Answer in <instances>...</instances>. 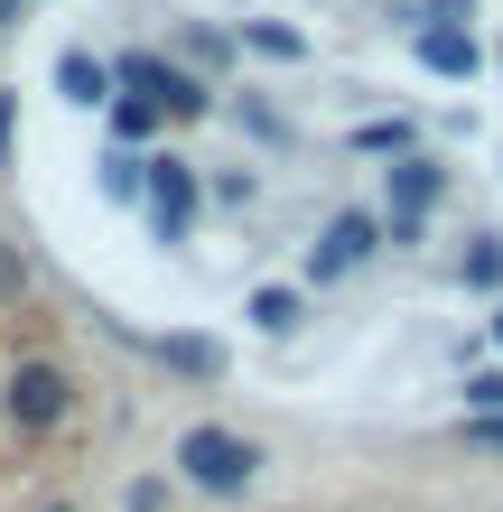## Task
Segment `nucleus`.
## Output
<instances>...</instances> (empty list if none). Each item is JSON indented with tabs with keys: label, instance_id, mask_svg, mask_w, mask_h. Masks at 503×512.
Segmentation results:
<instances>
[{
	"label": "nucleus",
	"instance_id": "6e6552de",
	"mask_svg": "<svg viewBox=\"0 0 503 512\" xmlns=\"http://www.w3.org/2000/svg\"><path fill=\"white\" fill-rule=\"evenodd\" d=\"M420 66H429V75H457V84H466V75L485 66V47H476V28H420Z\"/></svg>",
	"mask_w": 503,
	"mask_h": 512
},
{
	"label": "nucleus",
	"instance_id": "1a4fd4ad",
	"mask_svg": "<svg viewBox=\"0 0 503 512\" xmlns=\"http://www.w3.org/2000/svg\"><path fill=\"white\" fill-rule=\"evenodd\" d=\"M159 364L187 373V382H215V373H224V345H215V336H159Z\"/></svg>",
	"mask_w": 503,
	"mask_h": 512
},
{
	"label": "nucleus",
	"instance_id": "9d476101",
	"mask_svg": "<svg viewBox=\"0 0 503 512\" xmlns=\"http://www.w3.org/2000/svg\"><path fill=\"white\" fill-rule=\"evenodd\" d=\"M252 326L261 336H289L299 326V289H252Z\"/></svg>",
	"mask_w": 503,
	"mask_h": 512
},
{
	"label": "nucleus",
	"instance_id": "0eeeda50",
	"mask_svg": "<svg viewBox=\"0 0 503 512\" xmlns=\"http://www.w3.org/2000/svg\"><path fill=\"white\" fill-rule=\"evenodd\" d=\"M429 196H438V159H420V149H410L401 168H382V224H420Z\"/></svg>",
	"mask_w": 503,
	"mask_h": 512
},
{
	"label": "nucleus",
	"instance_id": "f03ea898",
	"mask_svg": "<svg viewBox=\"0 0 503 512\" xmlns=\"http://www.w3.org/2000/svg\"><path fill=\"white\" fill-rule=\"evenodd\" d=\"M0 410H10V429H56V419L75 410V382L66 364H47V354H28V364H10V391H0Z\"/></svg>",
	"mask_w": 503,
	"mask_h": 512
},
{
	"label": "nucleus",
	"instance_id": "9b49d317",
	"mask_svg": "<svg viewBox=\"0 0 503 512\" xmlns=\"http://www.w3.org/2000/svg\"><path fill=\"white\" fill-rule=\"evenodd\" d=\"M457 280H466V289H503V243H476V252H457Z\"/></svg>",
	"mask_w": 503,
	"mask_h": 512
},
{
	"label": "nucleus",
	"instance_id": "412c9836",
	"mask_svg": "<svg viewBox=\"0 0 503 512\" xmlns=\"http://www.w3.org/2000/svg\"><path fill=\"white\" fill-rule=\"evenodd\" d=\"M38 512H66V503H38Z\"/></svg>",
	"mask_w": 503,
	"mask_h": 512
},
{
	"label": "nucleus",
	"instance_id": "4468645a",
	"mask_svg": "<svg viewBox=\"0 0 503 512\" xmlns=\"http://www.w3.org/2000/svg\"><path fill=\"white\" fill-rule=\"evenodd\" d=\"M466 410H476V419H503V373H466Z\"/></svg>",
	"mask_w": 503,
	"mask_h": 512
},
{
	"label": "nucleus",
	"instance_id": "423d86ee",
	"mask_svg": "<svg viewBox=\"0 0 503 512\" xmlns=\"http://www.w3.org/2000/svg\"><path fill=\"white\" fill-rule=\"evenodd\" d=\"M56 94L84 103V112H112V103H122V66H103V56L66 47V56H56Z\"/></svg>",
	"mask_w": 503,
	"mask_h": 512
},
{
	"label": "nucleus",
	"instance_id": "20e7f679",
	"mask_svg": "<svg viewBox=\"0 0 503 512\" xmlns=\"http://www.w3.org/2000/svg\"><path fill=\"white\" fill-rule=\"evenodd\" d=\"M382 243H392V233H382V215H336V224L308 243V280H345V270L373 261Z\"/></svg>",
	"mask_w": 503,
	"mask_h": 512
},
{
	"label": "nucleus",
	"instance_id": "2eb2a0df",
	"mask_svg": "<svg viewBox=\"0 0 503 512\" xmlns=\"http://www.w3.org/2000/svg\"><path fill=\"white\" fill-rule=\"evenodd\" d=\"M354 149H392V159H410V122H364Z\"/></svg>",
	"mask_w": 503,
	"mask_h": 512
},
{
	"label": "nucleus",
	"instance_id": "ddd939ff",
	"mask_svg": "<svg viewBox=\"0 0 503 512\" xmlns=\"http://www.w3.org/2000/svg\"><path fill=\"white\" fill-rule=\"evenodd\" d=\"M159 122H168V112H159V103H140V94H122V103H112V131H122V140H150Z\"/></svg>",
	"mask_w": 503,
	"mask_h": 512
},
{
	"label": "nucleus",
	"instance_id": "f8f14e48",
	"mask_svg": "<svg viewBox=\"0 0 503 512\" xmlns=\"http://www.w3.org/2000/svg\"><path fill=\"white\" fill-rule=\"evenodd\" d=\"M243 47H261V56H308L299 28H271V19H243Z\"/></svg>",
	"mask_w": 503,
	"mask_h": 512
},
{
	"label": "nucleus",
	"instance_id": "f257e3e1",
	"mask_svg": "<svg viewBox=\"0 0 503 512\" xmlns=\"http://www.w3.org/2000/svg\"><path fill=\"white\" fill-rule=\"evenodd\" d=\"M177 466H187V485H205V494H243L261 475V447L233 438V429H187L177 438Z\"/></svg>",
	"mask_w": 503,
	"mask_h": 512
},
{
	"label": "nucleus",
	"instance_id": "aec40b11",
	"mask_svg": "<svg viewBox=\"0 0 503 512\" xmlns=\"http://www.w3.org/2000/svg\"><path fill=\"white\" fill-rule=\"evenodd\" d=\"M494 345H503V308H494Z\"/></svg>",
	"mask_w": 503,
	"mask_h": 512
},
{
	"label": "nucleus",
	"instance_id": "a211bd4d",
	"mask_svg": "<svg viewBox=\"0 0 503 512\" xmlns=\"http://www.w3.org/2000/svg\"><path fill=\"white\" fill-rule=\"evenodd\" d=\"M0 159H10V94H0Z\"/></svg>",
	"mask_w": 503,
	"mask_h": 512
},
{
	"label": "nucleus",
	"instance_id": "f3484780",
	"mask_svg": "<svg viewBox=\"0 0 503 512\" xmlns=\"http://www.w3.org/2000/svg\"><path fill=\"white\" fill-rule=\"evenodd\" d=\"M466 447H476V457H503V419H466Z\"/></svg>",
	"mask_w": 503,
	"mask_h": 512
},
{
	"label": "nucleus",
	"instance_id": "6ab92c4d",
	"mask_svg": "<svg viewBox=\"0 0 503 512\" xmlns=\"http://www.w3.org/2000/svg\"><path fill=\"white\" fill-rule=\"evenodd\" d=\"M10 19H19V0H0V28H10Z\"/></svg>",
	"mask_w": 503,
	"mask_h": 512
},
{
	"label": "nucleus",
	"instance_id": "dca6fc26",
	"mask_svg": "<svg viewBox=\"0 0 503 512\" xmlns=\"http://www.w3.org/2000/svg\"><path fill=\"white\" fill-rule=\"evenodd\" d=\"M28 298V261H19V243H0V308H19Z\"/></svg>",
	"mask_w": 503,
	"mask_h": 512
},
{
	"label": "nucleus",
	"instance_id": "7ed1b4c3",
	"mask_svg": "<svg viewBox=\"0 0 503 512\" xmlns=\"http://www.w3.org/2000/svg\"><path fill=\"white\" fill-rule=\"evenodd\" d=\"M122 94L159 103L168 122H205V112H215V94H205V75H196V66H168V56H122Z\"/></svg>",
	"mask_w": 503,
	"mask_h": 512
},
{
	"label": "nucleus",
	"instance_id": "39448f33",
	"mask_svg": "<svg viewBox=\"0 0 503 512\" xmlns=\"http://www.w3.org/2000/svg\"><path fill=\"white\" fill-rule=\"evenodd\" d=\"M140 196H150V224H159V243H177V233L196 224V168H187V159H168V149L150 159V187H140Z\"/></svg>",
	"mask_w": 503,
	"mask_h": 512
}]
</instances>
